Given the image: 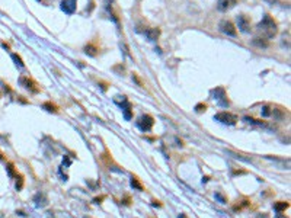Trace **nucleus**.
I'll return each instance as SVG.
<instances>
[{"mask_svg":"<svg viewBox=\"0 0 291 218\" xmlns=\"http://www.w3.org/2000/svg\"><path fill=\"white\" fill-rule=\"evenodd\" d=\"M249 204H250V202H249V201L246 199V201H243V204H240V205H235V207H233V209H235V211H240V209H243L245 207H247Z\"/></svg>","mask_w":291,"mask_h":218,"instance_id":"6ab92c4d","label":"nucleus"},{"mask_svg":"<svg viewBox=\"0 0 291 218\" xmlns=\"http://www.w3.org/2000/svg\"><path fill=\"white\" fill-rule=\"evenodd\" d=\"M262 115H264V116H271V115H272V108H271L269 105H265L264 109H262Z\"/></svg>","mask_w":291,"mask_h":218,"instance_id":"a211bd4d","label":"nucleus"},{"mask_svg":"<svg viewBox=\"0 0 291 218\" xmlns=\"http://www.w3.org/2000/svg\"><path fill=\"white\" fill-rule=\"evenodd\" d=\"M275 211H278V212H281V211H284L285 208H288V202H278V204H275Z\"/></svg>","mask_w":291,"mask_h":218,"instance_id":"dca6fc26","label":"nucleus"},{"mask_svg":"<svg viewBox=\"0 0 291 218\" xmlns=\"http://www.w3.org/2000/svg\"><path fill=\"white\" fill-rule=\"evenodd\" d=\"M256 29H258V33L262 35V38L271 39V38H274L278 33V25H277V22H275V19L272 16L265 15L262 18V21L259 22Z\"/></svg>","mask_w":291,"mask_h":218,"instance_id":"f257e3e1","label":"nucleus"},{"mask_svg":"<svg viewBox=\"0 0 291 218\" xmlns=\"http://www.w3.org/2000/svg\"><path fill=\"white\" fill-rule=\"evenodd\" d=\"M76 1L77 0H63L61 1V9L66 12L67 15H71L76 10Z\"/></svg>","mask_w":291,"mask_h":218,"instance_id":"6e6552de","label":"nucleus"},{"mask_svg":"<svg viewBox=\"0 0 291 218\" xmlns=\"http://www.w3.org/2000/svg\"><path fill=\"white\" fill-rule=\"evenodd\" d=\"M133 80H135V82L138 83V86H143V82L138 79V76H137V74H133Z\"/></svg>","mask_w":291,"mask_h":218,"instance_id":"5701e85b","label":"nucleus"},{"mask_svg":"<svg viewBox=\"0 0 291 218\" xmlns=\"http://www.w3.org/2000/svg\"><path fill=\"white\" fill-rule=\"evenodd\" d=\"M214 119L220 121L223 124H229V125H235L237 122V115L235 113H230V112H220L214 116Z\"/></svg>","mask_w":291,"mask_h":218,"instance_id":"7ed1b4c3","label":"nucleus"},{"mask_svg":"<svg viewBox=\"0 0 291 218\" xmlns=\"http://www.w3.org/2000/svg\"><path fill=\"white\" fill-rule=\"evenodd\" d=\"M237 25H239V29L242 31V32H250V19L247 18L246 15H240L239 18H237Z\"/></svg>","mask_w":291,"mask_h":218,"instance_id":"423d86ee","label":"nucleus"},{"mask_svg":"<svg viewBox=\"0 0 291 218\" xmlns=\"http://www.w3.org/2000/svg\"><path fill=\"white\" fill-rule=\"evenodd\" d=\"M1 47H3V48H6V50H9V44H6V42H1Z\"/></svg>","mask_w":291,"mask_h":218,"instance_id":"393cba45","label":"nucleus"},{"mask_svg":"<svg viewBox=\"0 0 291 218\" xmlns=\"http://www.w3.org/2000/svg\"><path fill=\"white\" fill-rule=\"evenodd\" d=\"M85 53H86L88 55H90V57H95V55H98V53H99V48H98L96 44L89 42L86 47H85Z\"/></svg>","mask_w":291,"mask_h":218,"instance_id":"9d476101","label":"nucleus"},{"mask_svg":"<svg viewBox=\"0 0 291 218\" xmlns=\"http://www.w3.org/2000/svg\"><path fill=\"white\" fill-rule=\"evenodd\" d=\"M153 207H162V204L159 201H153Z\"/></svg>","mask_w":291,"mask_h":218,"instance_id":"b1692460","label":"nucleus"},{"mask_svg":"<svg viewBox=\"0 0 291 218\" xmlns=\"http://www.w3.org/2000/svg\"><path fill=\"white\" fill-rule=\"evenodd\" d=\"M205 109H207V105H204V103H198V105L195 106V110H197L198 113H200V112H204Z\"/></svg>","mask_w":291,"mask_h":218,"instance_id":"aec40b11","label":"nucleus"},{"mask_svg":"<svg viewBox=\"0 0 291 218\" xmlns=\"http://www.w3.org/2000/svg\"><path fill=\"white\" fill-rule=\"evenodd\" d=\"M137 125L140 127V130L141 131H150L153 128V125H154V118L151 116V115H143L138 122H137Z\"/></svg>","mask_w":291,"mask_h":218,"instance_id":"20e7f679","label":"nucleus"},{"mask_svg":"<svg viewBox=\"0 0 291 218\" xmlns=\"http://www.w3.org/2000/svg\"><path fill=\"white\" fill-rule=\"evenodd\" d=\"M7 173H9V176L10 177H16L18 176V172L15 170V166H13V163H7Z\"/></svg>","mask_w":291,"mask_h":218,"instance_id":"4468645a","label":"nucleus"},{"mask_svg":"<svg viewBox=\"0 0 291 218\" xmlns=\"http://www.w3.org/2000/svg\"><path fill=\"white\" fill-rule=\"evenodd\" d=\"M131 186H133L134 189H137V191H144V186L141 185V182H140L135 176L131 177Z\"/></svg>","mask_w":291,"mask_h":218,"instance_id":"f8f14e48","label":"nucleus"},{"mask_svg":"<svg viewBox=\"0 0 291 218\" xmlns=\"http://www.w3.org/2000/svg\"><path fill=\"white\" fill-rule=\"evenodd\" d=\"M16 179H18V180H16V191H21V189L23 188V176L22 174H18Z\"/></svg>","mask_w":291,"mask_h":218,"instance_id":"f3484780","label":"nucleus"},{"mask_svg":"<svg viewBox=\"0 0 291 218\" xmlns=\"http://www.w3.org/2000/svg\"><path fill=\"white\" fill-rule=\"evenodd\" d=\"M179 218H186V217H185L183 214H180V215H179Z\"/></svg>","mask_w":291,"mask_h":218,"instance_id":"a878e982","label":"nucleus"},{"mask_svg":"<svg viewBox=\"0 0 291 218\" xmlns=\"http://www.w3.org/2000/svg\"><path fill=\"white\" fill-rule=\"evenodd\" d=\"M218 28H220V31L224 33V35H229V36H236V26L233 25V22L230 21H221L220 22V25H218Z\"/></svg>","mask_w":291,"mask_h":218,"instance_id":"39448f33","label":"nucleus"},{"mask_svg":"<svg viewBox=\"0 0 291 218\" xmlns=\"http://www.w3.org/2000/svg\"><path fill=\"white\" fill-rule=\"evenodd\" d=\"M12 58H13V61H15V64L18 65V67H23V61H22V58H21V55H18V54H12Z\"/></svg>","mask_w":291,"mask_h":218,"instance_id":"2eb2a0df","label":"nucleus"},{"mask_svg":"<svg viewBox=\"0 0 291 218\" xmlns=\"http://www.w3.org/2000/svg\"><path fill=\"white\" fill-rule=\"evenodd\" d=\"M237 0H218L217 1V9L220 12H227L232 7H235Z\"/></svg>","mask_w":291,"mask_h":218,"instance_id":"0eeeda50","label":"nucleus"},{"mask_svg":"<svg viewBox=\"0 0 291 218\" xmlns=\"http://www.w3.org/2000/svg\"><path fill=\"white\" fill-rule=\"evenodd\" d=\"M144 35L147 36L148 41H157V38L160 36V29L159 28H150V29L144 31Z\"/></svg>","mask_w":291,"mask_h":218,"instance_id":"1a4fd4ad","label":"nucleus"},{"mask_svg":"<svg viewBox=\"0 0 291 218\" xmlns=\"http://www.w3.org/2000/svg\"><path fill=\"white\" fill-rule=\"evenodd\" d=\"M252 44L256 45V47H259V48H267V47L269 45L268 39H265V38H255V39L252 41Z\"/></svg>","mask_w":291,"mask_h":218,"instance_id":"9b49d317","label":"nucleus"},{"mask_svg":"<svg viewBox=\"0 0 291 218\" xmlns=\"http://www.w3.org/2000/svg\"><path fill=\"white\" fill-rule=\"evenodd\" d=\"M19 83H21L25 89H28L31 93H39V90H41L39 86H38V83L29 76H21L19 77Z\"/></svg>","mask_w":291,"mask_h":218,"instance_id":"f03ea898","label":"nucleus"},{"mask_svg":"<svg viewBox=\"0 0 291 218\" xmlns=\"http://www.w3.org/2000/svg\"><path fill=\"white\" fill-rule=\"evenodd\" d=\"M42 108L47 109L48 112H54V113H57V112H58V108H57L54 103H51V102H45L44 105H42Z\"/></svg>","mask_w":291,"mask_h":218,"instance_id":"ddd939ff","label":"nucleus"},{"mask_svg":"<svg viewBox=\"0 0 291 218\" xmlns=\"http://www.w3.org/2000/svg\"><path fill=\"white\" fill-rule=\"evenodd\" d=\"M121 204H124V205H127V207H130V205H131V198H130V196L127 195V196H125V198H124V199H122V201H121Z\"/></svg>","mask_w":291,"mask_h":218,"instance_id":"412c9836","label":"nucleus"},{"mask_svg":"<svg viewBox=\"0 0 291 218\" xmlns=\"http://www.w3.org/2000/svg\"><path fill=\"white\" fill-rule=\"evenodd\" d=\"M0 159H4V157H3V154H1V153H0Z\"/></svg>","mask_w":291,"mask_h":218,"instance_id":"bb28decb","label":"nucleus"},{"mask_svg":"<svg viewBox=\"0 0 291 218\" xmlns=\"http://www.w3.org/2000/svg\"><path fill=\"white\" fill-rule=\"evenodd\" d=\"M103 199H105V195L98 196V198H95V199H93V202H95V204H101V202H102V201H103Z\"/></svg>","mask_w":291,"mask_h":218,"instance_id":"4be33fe9","label":"nucleus"}]
</instances>
